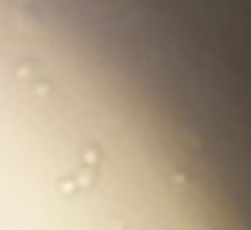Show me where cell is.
Returning <instances> with one entry per match:
<instances>
[{
    "label": "cell",
    "mask_w": 251,
    "mask_h": 230,
    "mask_svg": "<svg viewBox=\"0 0 251 230\" xmlns=\"http://www.w3.org/2000/svg\"><path fill=\"white\" fill-rule=\"evenodd\" d=\"M17 84L29 92V97H50V92H54L50 67L38 63V59H21V63H17Z\"/></svg>",
    "instance_id": "cell-1"
},
{
    "label": "cell",
    "mask_w": 251,
    "mask_h": 230,
    "mask_svg": "<svg viewBox=\"0 0 251 230\" xmlns=\"http://www.w3.org/2000/svg\"><path fill=\"white\" fill-rule=\"evenodd\" d=\"M97 180H100V172L75 163L72 172H63V176L54 180V193H59V197H88L92 188H97Z\"/></svg>",
    "instance_id": "cell-2"
},
{
    "label": "cell",
    "mask_w": 251,
    "mask_h": 230,
    "mask_svg": "<svg viewBox=\"0 0 251 230\" xmlns=\"http://www.w3.org/2000/svg\"><path fill=\"white\" fill-rule=\"evenodd\" d=\"M80 163H84V168H92V172H100V163H105V151H100L97 142H84V151H80Z\"/></svg>",
    "instance_id": "cell-3"
},
{
    "label": "cell",
    "mask_w": 251,
    "mask_h": 230,
    "mask_svg": "<svg viewBox=\"0 0 251 230\" xmlns=\"http://www.w3.org/2000/svg\"><path fill=\"white\" fill-rule=\"evenodd\" d=\"M172 184H176V188H193V180H188L184 172H172Z\"/></svg>",
    "instance_id": "cell-4"
}]
</instances>
